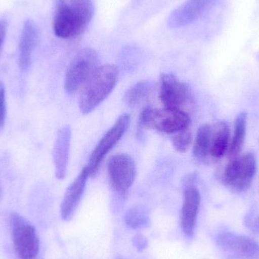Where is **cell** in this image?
Returning <instances> with one entry per match:
<instances>
[{
  "label": "cell",
  "mask_w": 259,
  "mask_h": 259,
  "mask_svg": "<svg viewBox=\"0 0 259 259\" xmlns=\"http://www.w3.org/2000/svg\"><path fill=\"white\" fill-rule=\"evenodd\" d=\"M246 223L252 232L259 234V214L248 218Z\"/></svg>",
  "instance_id": "cb8c5ba5"
},
{
  "label": "cell",
  "mask_w": 259,
  "mask_h": 259,
  "mask_svg": "<svg viewBox=\"0 0 259 259\" xmlns=\"http://www.w3.org/2000/svg\"><path fill=\"white\" fill-rule=\"evenodd\" d=\"M218 244L237 257L243 259H258L259 244L246 236L225 232L218 237Z\"/></svg>",
  "instance_id": "30bf717a"
},
{
  "label": "cell",
  "mask_w": 259,
  "mask_h": 259,
  "mask_svg": "<svg viewBox=\"0 0 259 259\" xmlns=\"http://www.w3.org/2000/svg\"><path fill=\"white\" fill-rule=\"evenodd\" d=\"M214 0H187L174 11L168 20L170 27H184L194 22Z\"/></svg>",
  "instance_id": "5bb4252c"
},
{
  "label": "cell",
  "mask_w": 259,
  "mask_h": 259,
  "mask_svg": "<svg viewBox=\"0 0 259 259\" xmlns=\"http://www.w3.org/2000/svg\"><path fill=\"white\" fill-rule=\"evenodd\" d=\"M68 4L78 19L88 27L94 15L93 0H70Z\"/></svg>",
  "instance_id": "ffe728a7"
},
{
  "label": "cell",
  "mask_w": 259,
  "mask_h": 259,
  "mask_svg": "<svg viewBox=\"0 0 259 259\" xmlns=\"http://www.w3.org/2000/svg\"><path fill=\"white\" fill-rule=\"evenodd\" d=\"M107 168L112 190L124 196L135 181L137 171L134 159L127 154L113 155L108 162Z\"/></svg>",
  "instance_id": "52a82bcc"
},
{
  "label": "cell",
  "mask_w": 259,
  "mask_h": 259,
  "mask_svg": "<svg viewBox=\"0 0 259 259\" xmlns=\"http://www.w3.org/2000/svg\"><path fill=\"white\" fill-rule=\"evenodd\" d=\"M152 83L150 82H138L126 91L124 96V102L131 107L137 106L149 98L152 93Z\"/></svg>",
  "instance_id": "d6986e66"
},
{
  "label": "cell",
  "mask_w": 259,
  "mask_h": 259,
  "mask_svg": "<svg viewBox=\"0 0 259 259\" xmlns=\"http://www.w3.org/2000/svg\"><path fill=\"white\" fill-rule=\"evenodd\" d=\"M211 125L204 124L198 130L193 142V155L195 160L201 163L211 161Z\"/></svg>",
  "instance_id": "e0dca14e"
},
{
  "label": "cell",
  "mask_w": 259,
  "mask_h": 259,
  "mask_svg": "<svg viewBox=\"0 0 259 259\" xmlns=\"http://www.w3.org/2000/svg\"><path fill=\"white\" fill-rule=\"evenodd\" d=\"M37 39L38 31L36 25L31 20H27L24 23L19 42L18 62L21 69L27 70L30 66Z\"/></svg>",
  "instance_id": "9a60e30c"
},
{
  "label": "cell",
  "mask_w": 259,
  "mask_h": 259,
  "mask_svg": "<svg viewBox=\"0 0 259 259\" xmlns=\"http://www.w3.org/2000/svg\"><path fill=\"white\" fill-rule=\"evenodd\" d=\"M201 196L199 190L194 186L186 187L184 191L181 222L183 231L186 235H193L200 208Z\"/></svg>",
  "instance_id": "8fae6325"
},
{
  "label": "cell",
  "mask_w": 259,
  "mask_h": 259,
  "mask_svg": "<svg viewBox=\"0 0 259 259\" xmlns=\"http://www.w3.org/2000/svg\"><path fill=\"white\" fill-rule=\"evenodd\" d=\"M256 169V160L252 154L238 155L232 158L224 169L222 183L233 191H246L252 185Z\"/></svg>",
  "instance_id": "277c9868"
},
{
  "label": "cell",
  "mask_w": 259,
  "mask_h": 259,
  "mask_svg": "<svg viewBox=\"0 0 259 259\" xmlns=\"http://www.w3.org/2000/svg\"><path fill=\"white\" fill-rule=\"evenodd\" d=\"M100 67L98 53L91 48L80 50L73 58L65 73L64 87L68 94L82 89Z\"/></svg>",
  "instance_id": "3957f363"
},
{
  "label": "cell",
  "mask_w": 259,
  "mask_h": 259,
  "mask_svg": "<svg viewBox=\"0 0 259 259\" xmlns=\"http://www.w3.org/2000/svg\"><path fill=\"white\" fill-rule=\"evenodd\" d=\"M6 36V23L3 21H0V52L3 48L5 39Z\"/></svg>",
  "instance_id": "d4e9b609"
},
{
  "label": "cell",
  "mask_w": 259,
  "mask_h": 259,
  "mask_svg": "<svg viewBox=\"0 0 259 259\" xmlns=\"http://www.w3.org/2000/svg\"><path fill=\"white\" fill-rule=\"evenodd\" d=\"M71 131L69 126L65 125L59 129L53 146V161L55 174L57 179L62 180L66 177L71 146Z\"/></svg>",
  "instance_id": "4fadbf2b"
},
{
  "label": "cell",
  "mask_w": 259,
  "mask_h": 259,
  "mask_svg": "<svg viewBox=\"0 0 259 259\" xmlns=\"http://www.w3.org/2000/svg\"><path fill=\"white\" fill-rule=\"evenodd\" d=\"M118 80V68L112 65H102L82 88L78 106L83 114L95 110L115 89Z\"/></svg>",
  "instance_id": "6da1fadb"
},
{
  "label": "cell",
  "mask_w": 259,
  "mask_h": 259,
  "mask_svg": "<svg viewBox=\"0 0 259 259\" xmlns=\"http://www.w3.org/2000/svg\"><path fill=\"white\" fill-rule=\"evenodd\" d=\"M174 149L180 153H184L190 149L193 143V136L191 132L187 130L180 131L175 134L171 139Z\"/></svg>",
  "instance_id": "44dd1931"
},
{
  "label": "cell",
  "mask_w": 259,
  "mask_h": 259,
  "mask_svg": "<svg viewBox=\"0 0 259 259\" xmlns=\"http://www.w3.org/2000/svg\"><path fill=\"white\" fill-rule=\"evenodd\" d=\"M11 231L15 253L19 259H36L39 240L34 227L18 213L10 216Z\"/></svg>",
  "instance_id": "5b68a950"
},
{
  "label": "cell",
  "mask_w": 259,
  "mask_h": 259,
  "mask_svg": "<svg viewBox=\"0 0 259 259\" xmlns=\"http://www.w3.org/2000/svg\"><path fill=\"white\" fill-rule=\"evenodd\" d=\"M146 213L141 208L130 210L126 215V223L132 228H137L146 223Z\"/></svg>",
  "instance_id": "7402d4cb"
},
{
  "label": "cell",
  "mask_w": 259,
  "mask_h": 259,
  "mask_svg": "<svg viewBox=\"0 0 259 259\" xmlns=\"http://www.w3.org/2000/svg\"><path fill=\"white\" fill-rule=\"evenodd\" d=\"M86 28L87 26L76 16L68 3L59 0L53 20V30L56 36L62 39L76 37L81 35Z\"/></svg>",
  "instance_id": "9c48e42d"
},
{
  "label": "cell",
  "mask_w": 259,
  "mask_h": 259,
  "mask_svg": "<svg viewBox=\"0 0 259 259\" xmlns=\"http://www.w3.org/2000/svg\"><path fill=\"white\" fill-rule=\"evenodd\" d=\"M190 99L188 87L176 76L162 74L160 77L159 100L166 109H179L187 104Z\"/></svg>",
  "instance_id": "ba28073f"
},
{
  "label": "cell",
  "mask_w": 259,
  "mask_h": 259,
  "mask_svg": "<svg viewBox=\"0 0 259 259\" xmlns=\"http://www.w3.org/2000/svg\"><path fill=\"white\" fill-rule=\"evenodd\" d=\"M191 124L190 115L179 109H143L139 118L138 133L144 128L155 130L158 132L175 134L189 129Z\"/></svg>",
  "instance_id": "7a4b0ae2"
},
{
  "label": "cell",
  "mask_w": 259,
  "mask_h": 259,
  "mask_svg": "<svg viewBox=\"0 0 259 259\" xmlns=\"http://www.w3.org/2000/svg\"><path fill=\"white\" fill-rule=\"evenodd\" d=\"M6 91L4 85L0 80V127H3L6 122Z\"/></svg>",
  "instance_id": "603a6c76"
},
{
  "label": "cell",
  "mask_w": 259,
  "mask_h": 259,
  "mask_svg": "<svg viewBox=\"0 0 259 259\" xmlns=\"http://www.w3.org/2000/svg\"><path fill=\"white\" fill-rule=\"evenodd\" d=\"M130 122H131V117L128 114H122L120 115L117 118L113 126L106 133V134L97 143L90 156L88 164L85 166L90 177L94 176L97 173L105 157L111 152V150H112V149L122 138L128 128Z\"/></svg>",
  "instance_id": "8992f818"
},
{
  "label": "cell",
  "mask_w": 259,
  "mask_h": 259,
  "mask_svg": "<svg viewBox=\"0 0 259 259\" xmlns=\"http://www.w3.org/2000/svg\"><path fill=\"white\" fill-rule=\"evenodd\" d=\"M230 145V130L224 121L211 125V161H218L228 152Z\"/></svg>",
  "instance_id": "2e32d148"
},
{
  "label": "cell",
  "mask_w": 259,
  "mask_h": 259,
  "mask_svg": "<svg viewBox=\"0 0 259 259\" xmlns=\"http://www.w3.org/2000/svg\"><path fill=\"white\" fill-rule=\"evenodd\" d=\"M90 178L86 167H83L77 178L70 184L65 192L60 206V213L64 221L71 220L80 204Z\"/></svg>",
  "instance_id": "7c38bea8"
},
{
  "label": "cell",
  "mask_w": 259,
  "mask_h": 259,
  "mask_svg": "<svg viewBox=\"0 0 259 259\" xmlns=\"http://www.w3.org/2000/svg\"><path fill=\"white\" fill-rule=\"evenodd\" d=\"M246 125H247V115L246 112H240L236 118L234 136L230 143L229 148L227 152L228 158L231 159L238 156L243 149L245 139H246Z\"/></svg>",
  "instance_id": "ac0fdd59"
}]
</instances>
